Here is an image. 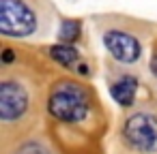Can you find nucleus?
<instances>
[{"mask_svg":"<svg viewBox=\"0 0 157 154\" xmlns=\"http://www.w3.org/2000/svg\"><path fill=\"white\" fill-rule=\"evenodd\" d=\"M48 111L60 122H82L90 111L88 92L78 81H60L50 92Z\"/></svg>","mask_w":157,"mask_h":154,"instance_id":"obj_1","label":"nucleus"},{"mask_svg":"<svg viewBox=\"0 0 157 154\" xmlns=\"http://www.w3.org/2000/svg\"><path fill=\"white\" fill-rule=\"evenodd\" d=\"M37 30V15L24 0H0V32L5 37H28Z\"/></svg>","mask_w":157,"mask_h":154,"instance_id":"obj_2","label":"nucleus"},{"mask_svg":"<svg viewBox=\"0 0 157 154\" xmlns=\"http://www.w3.org/2000/svg\"><path fill=\"white\" fill-rule=\"evenodd\" d=\"M125 141L138 152H155L157 150V118L151 113H133L127 118L123 126Z\"/></svg>","mask_w":157,"mask_h":154,"instance_id":"obj_3","label":"nucleus"},{"mask_svg":"<svg viewBox=\"0 0 157 154\" xmlns=\"http://www.w3.org/2000/svg\"><path fill=\"white\" fill-rule=\"evenodd\" d=\"M28 109V92L17 81H2L0 86V120L15 122Z\"/></svg>","mask_w":157,"mask_h":154,"instance_id":"obj_4","label":"nucleus"},{"mask_svg":"<svg viewBox=\"0 0 157 154\" xmlns=\"http://www.w3.org/2000/svg\"><path fill=\"white\" fill-rule=\"evenodd\" d=\"M103 43L110 52V56L123 64H133L142 56V45L140 41L123 30H108L103 34Z\"/></svg>","mask_w":157,"mask_h":154,"instance_id":"obj_5","label":"nucleus"},{"mask_svg":"<svg viewBox=\"0 0 157 154\" xmlns=\"http://www.w3.org/2000/svg\"><path fill=\"white\" fill-rule=\"evenodd\" d=\"M136 90H138V79L131 77V75H123V77H118V79L110 86L112 98H114L118 105H123V107H129V105L133 103Z\"/></svg>","mask_w":157,"mask_h":154,"instance_id":"obj_6","label":"nucleus"},{"mask_svg":"<svg viewBox=\"0 0 157 154\" xmlns=\"http://www.w3.org/2000/svg\"><path fill=\"white\" fill-rule=\"evenodd\" d=\"M50 56H52L58 64H63V66H73V64L78 62V58H80L78 49H75L73 45H69V43L52 45V47H50Z\"/></svg>","mask_w":157,"mask_h":154,"instance_id":"obj_7","label":"nucleus"},{"mask_svg":"<svg viewBox=\"0 0 157 154\" xmlns=\"http://www.w3.org/2000/svg\"><path fill=\"white\" fill-rule=\"evenodd\" d=\"M80 32H82V24L78 20H65L60 24V28H58V39L63 43H69L71 45L73 41H78Z\"/></svg>","mask_w":157,"mask_h":154,"instance_id":"obj_8","label":"nucleus"},{"mask_svg":"<svg viewBox=\"0 0 157 154\" xmlns=\"http://www.w3.org/2000/svg\"><path fill=\"white\" fill-rule=\"evenodd\" d=\"M15 154H50L41 143H37V141H28V143H24Z\"/></svg>","mask_w":157,"mask_h":154,"instance_id":"obj_9","label":"nucleus"},{"mask_svg":"<svg viewBox=\"0 0 157 154\" xmlns=\"http://www.w3.org/2000/svg\"><path fill=\"white\" fill-rule=\"evenodd\" d=\"M13 60V54H11V49H5V54H2V62H11Z\"/></svg>","mask_w":157,"mask_h":154,"instance_id":"obj_10","label":"nucleus"},{"mask_svg":"<svg viewBox=\"0 0 157 154\" xmlns=\"http://www.w3.org/2000/svg\"><path fill=\"white\" fill-rule=\"evenodd\" d=\"M151 66H153V73L157 75V56L153 54V62H151Z\"/></svg>","mask_w":157,"mask_h":154,"instance_id":"obj_11","label":"nucleus"}]
</instances>
